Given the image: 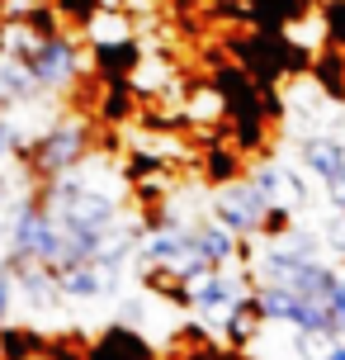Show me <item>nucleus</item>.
Segmentation results:
<instances>
[{
  "instance_id": "9",
  "label": "nucleus",
  "mask_w": 345,
  "mask_h": 360,
  "mask_svg": "<svg viewBox=\"0 0 345 360\" xmlns=\"http://www.w3.org/2000/svg\"><path fill=\"white\" fill-rule=\"evenodd\" d=\"M298 157H303V166H308L317 180H331L345 166V143L331 138V133H303V138H298Z\"/></svg>"
},
{
  "instance_id": "16",
  "label": "nucleus",
  "mask_w": 345,
  "mask_h": 360,
  "mask_svg": "<svg viewBox=\"0 0 345 360\" xmlns=\"http://www.w3.org/2000/svg\"><path fill=\"white\" fill-rule=\"evenodd\" d=\"M24 185H29V171H10V166H0V218H5L19 199L29 195Z\"/></svg>"
},
{
  "instance_id": "3",
  "label": "nucleus",
  "mask_w": 345,
  "mask_h": 360,
  "mask_svg": "<svg viewBox=\"0 0 345 360\" xmlns=\"http://www.w3.org/2000/svg\"><path fill=\"white\" fill-rule=\"evenodd\" d=\"M265 214H270V204H265V195L251 185V176L232 180V185H222L218 199H213V218H218L222 228L232 237H260V223H265Z\"/></svg>"
},
{
  "instance_id": "4",
  "label": "nucleus",
  "mask_w": 345,
  "mask_h": 360,
  "mask_svg": "<svg viewBox=\"0 0 345 360\" xmlns=\"http://www.w3.org/2000/svg\"><path fill=\"white\" fill-rule=\"evenodd\" d=\"M57 275V294L62 304H90V299H109L119 294V266H104V261H86V266H67L53 270Z\"/></svg>"
},
{
  "instance_id": "13",
  "label": "nucleus",
  "mask_w": 345,
  "mask_h": 360,
  "mask_svg": "<svg viewBox=\"0 0 345 360\" xmlns=\"http://www.w3.org/2000/svg\"><path fill=\"white\" fill-rule=\"evenodd\" d=\"M336 346H341V337H336V332H322V327L293 332V351H298V360H327Z\"/></svg>"
},
{
  "instance_id": "11",
  "label": "nucleus",
  "mask_w": 345,
  "mask_h": 360,
  "mask_svg": "<svg viewBox=\"0 0 345 360\" xmlns=\"http://www.w3.org/2000/svg\"><path fill=\"white\" fill-rule=\"evenodd\" d=\"M260 323H265V318H260V308H255V294H246V299H241V304L222 318V332H227V342L246 346L255 337V327H260Z\"/></svg>"
},
{
  "instance_id": "2",
  "label": "nucleus",
  "mask_w": 345,
  "mask_h": 360,
  "mask_svg": "<svg viewBox=\"0 0 345 360\" xmlns=\"http://www.w3.org/2000/svg\"><path fill=\"white\" fill-rule=\"evenodd\" d=\"M24 67H29V76L38 81L43 95H57V90H67L76 76H81V48L62 34L38 38V48L24 57Z\"/></svg>"
},
{
  "instance_id": "1",
  "label": "nucleus",
  "mask_w": 345,
  "mask_h": 360,
  "mask_svg": "<svg viewBox=\"0 0 345 360\" xmlns=\"http://www.w3.org/2000/svg\"><path fill=\"white\" fill-rule=\"evenodd\" d=\"M86 152H90V124L86 119H53L38 138L24 143L19 162L34 180H57L86 162Z\"/></svg>"
},
{
  "instance_id": "21",
  "label": "nucleus",
  "mask_w": 345,
  "mask_h": 360,
  "mask_svg": "<svg viewBox=\"0 0 345 360\" xmlns=\"http://www.w3.org/2000/svg\"><path fill=\"white\" fill-rule=\"evenodd\" d=\"M322 185H327V199H331V209H336V214H345V166H341V171H336L331 180H322Z\"/></svg>"
},
{
  "instance_id": "5",
  "label": "nucleus",
  "mask_w": 345,
  "mask_h": 360,
  "mask_svg": "<svg viewBox=\"0 0 345 360\" xmlns=\"http://www.w3.org/2000/svg\"><path fill=\"white\" fill-rule=\"evenodd\" d=\"M251 185L265 195L270 209H284V214H303L308 209V185L293 166H279V162H265L251 171Z\"/></svg>"
},
{
  "instance_id": "14",
  "label": "nucleus",
  "mask_w": 345,
  "mask_h": 360,
  "mask_svg": "<svg viewBox=\"0 0 345 360\" xmlns=\"http://www.w3.org/2000/svg\"><path fill=\"white\" fill-rule=\"evenodd\" d=\"M208 171H203V176L213 180V185H232V180H241V152H232V147H213V152H208Z\"/></svg>"
},
{
  "instance_id": "17",
  "label": "nucleus",
  "mask_w": 345,
  "mask_h": 360,
  "mask_svg": "<svg viewBox=\"0 0 345 360\" xmlns=\"http://www.w3.org/2000/svg\"><path fill=\"white\" fill-rule=\"evenodd\" d=\"M24 133H19V124L10 119V114H0V166L5 162H19V152H24Z\"/></svg>"
},
{
  "instance_id": "15",
  "label": "nucleus",
  "mask_w": 345,
  "mask_h": 360,
  "mask_svg": "<svg viewBox=\"0 0 345 360\" xmlns=\"http://www.w3.org/2000/svg\"><path fill=\"white\" fill-rule=\"evenodd\" d=\"M322 34L336 53H345V0H322Z\"/></svg>"
},
{
  "instance_id": "12",
  "label": "nucleus",
  "mask_w": 345,
  "mask_h": 360,
  "mask_svg": "<svg viewBox=\"0 0 345 360\" xmlns=\"http://www.w3.org/2000/svg\"><path fill=\"white\" fill-rule=\"evenodd\" d=\"M312 76H317V90H327L331 100H345V53H317L312 57Z\"/></svg>"
},
{
  "instance_id": "18",
  "label": "nucleus",
  "mask_w": 345,
  "mask_h": 360,
  "mask_svg": "<svg viewBox=\"0 0 345 360\" xmlns=\"http://www.w3.org/2000/svg\"><path fill=\"white\" fill-rule=\"evenodd\" d=\"M327 318L336 327V337L345 342V275L336 280V289H331V299H327Z\"/></svg>"
},
{
  "instance_id": "8",
  "label": "nucleus",
  "mask_w": 345,
  "mask_h": 360,
  "mask_svg": "<svg viewBox=\"0 0 345 360\" xmlns=\"http://www.w3.org/2000/svg\"><path fill=\"white\" fill-rule=\"evenodd\" d=\"M34 100H43V90L29 76V67L19 57H0V114L15 119V109H29Z\"/></svg>"
},
{
  "instance_id": "7",
  "label": "nucleus",
  "mask_w": 345,
  "mask_h": 360,
  "mask_svg": "<svg viewBox=\"0 0 345 360\" xmlns=\"http://www.w3.org/2000/svg\"><path fill=\"white\" fill-rule=\"evenodd\" d=\"M15 270V299L34 308V313H57L62 294H57V275L48 266H10Z\"/></svg>"
},
{
  "instance_id": "6",
  "label": "nucleus",
  "mask_w": 345,
  "mask_h": 360,
  "mask_svg": "<svg viewBox=\"0 0 345 360\" xmlns=\"http://www.w3.org/2000/svg\"><path fill=\"white\" fill-rule=\"evenodd\" d=\"M189 247L208 270H227L241 256V237H232L218 218H194L189 223Z\"/></svg>"
},
{
  "instance_id": "20",
  "label": "nucleus",
  "mask_w": 345,
  "mask_h": 360,
  "mask_svg": "<svg viewBox=\"0 0 345 360\" xmlns=\"http://www.w3.org/2000/svg\"><path fill=\"white\" fill-rule=\"evenodd\" d=\"M322 237H327V247L345 261V214H331L327 223H322Z\"/></svg>"
},
{
  "instance_id": "10",
  "label": "nucleus",
  "mask_w": 345,
  "mask_h": 360,
  "mask_svg": "<svg viewBox=\"0 0 345 360\" xmlns=\"http://www.w3.org/2000/svg\"><path fill=\"white\" fill-rule=\"evenodd\" d=\"M90 360H151V346H147L133 327H119V323H114L109 332L90 346Z\"/></svg>"
},
{
  "instance_id": "22",
  "label": "nucleus",
  "mask_w": 345,
  "mask_h": 360,
  "mask_svg": "<svg viewBox=\"0 0 345 360\" xmlns=\"http://www.w3.org/2000/svg\"><path fill=\"white\" fill-rule=\"evenodd\" d=\"M327 360H345V342H341V346H336V351H331V356H327Z\"/></svg>"
},
{
  "instance_id": "19",
  "label": "nucleus",
  "mask_w": 345,
  "mask_h": 360,
  "mask_svg": "<svg viewBox=\"0 0 345 360\" xmlns=\"http://www.w3.org/2000/svg\"><path fill=\"white\" fill-rule=\"evenodd\" d=\"M10 313H15V270L0 266V327L10 323Z\"/></svg>"
}]
</instances>
